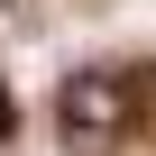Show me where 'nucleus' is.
Here are the masks:
<instances>
[{
	"instance_id": "nucleus-1",
	"label": "nucleus",
	"mask_w": 156,
	"mask_h": 156,
	"mask_svg": "<svg viewBox=\"0 0 156 156\" xmlns=\"http://www.w3.org/2000/svg\"><path fill=\"white\" fill-rule=\"evenodd\" d=\"M55 129H64V147H110V138H129L138 129V83L129 73H64V92H55Z\"/></svg>"
},
{
	"instance_id": "nucleus-2",
	"label": "nucleus",
	"mask_w": 156,
	"mask_h": 156,
	"mask_svg": "<svg viewBox=\"0 0 156 156\" xmlns=\"http://www.w3.org/2000/svg\"><path fill=\"white\" fill-rule=\"evenodd\" d=\"M9 138H19V101L0 92V147H9Z\"/></svg>"
}]
</instances>
